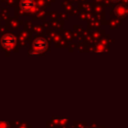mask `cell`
Wrapping results in <instances>:
<instances>
[{
    "label": "cell",
    "instance_id": "6da1fadb",
    "mask_svg": "<svg viewBox=\"0 0 128 128\" xmlns=\"http://www.w3.org/2000/svg\"><path fill=\"white\" fill-rule=\"evenodd\" d=\"M16 42V38L13 34H6L2 37V40H1V44L3 47H5L6 49H11L14 44Z\"/></svg>",
    "mask_w": 128,
    "mask_h": 128
},
{
    "label": "cell",
    "instance_id": "7a4b0ae2",
    "mask_svg": "<svg viewBox=\"0 0 128 128\" xmlns=\"http://www.w3.org/2000/svg\"><path fill=\"white\" fill-rule=\"evenodd\" d=\"M33 47H34V49L39 53V52H43L45 49H46V47H47V42H46V40L45 39H43V38H37L35 41H34V43H33Z\"/></svg>",
    "mask_w": 128,
    "mask_h": 128
},
{
    "label": "cell",
    "instance_id": "3957f363",
    "mask_svg": "<svg viewBox=\"0 0 128 128\" xmlns=\"http://www.w3.org/2000/svg\"><path fill=\"white\" fill-rule=\"evenodd\" d=\"M33 5L34 3L32 0H21L20 1V7L25 11H29L33 7Z\"/></svg>",
    "mask_w": 128,
    "mask_h": 128
}]
</instances>
